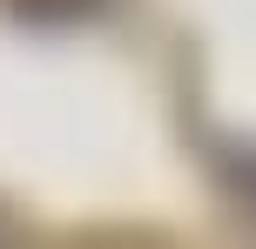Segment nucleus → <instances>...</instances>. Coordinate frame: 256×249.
<instances>
[{
  "label": "nucleus",
  "instance_id": "f257e3e1",
  "mask_svg": "<svg viewBox=\"0 0 256 249\" xmlns=\"http://www.w3.org/2000/svg\"><path fill=\"white\" fill-rule=\"evenodd\" d=\"M27 13H68V7H88V0H20Z\"/></svg>",
  "mask_w": 256,
  "mask_h": 249
}]
</instances>
